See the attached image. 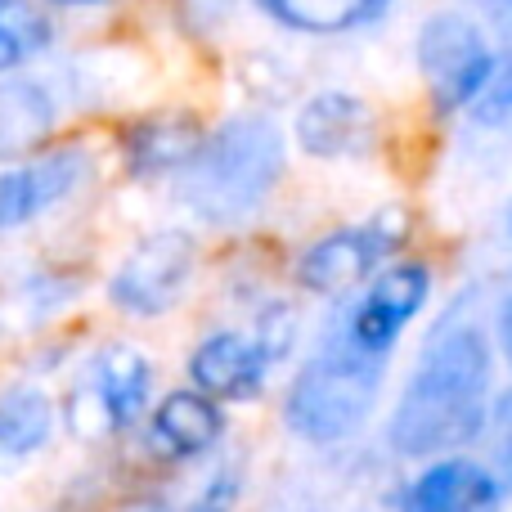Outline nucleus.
Instances as JSON below:
<instances>
[{
    "mask_svg": "<svg viewBox=\"0 0 512 512\" xmlns=\"http://www.w3.org/2000/svg\"><path fill=\"white\" fill-rule=\"evenodd\" d=\"M495 346L468 301H454L418 346L414 373L387 423V441L405 459H441L486 432Z\"/></svg>",
    "mask_w": 512,
    "mask_h": 512,
    "instance_id": "f257e3e1",
    "label": "nucleus"
},
{
    "mask_svg": "<svg viewBox=\"0 0 512 512\" xmlns=\"http://www.w3.org/2000/svg\"><path fill=\"white\" fill-rule=\"evenodd\" d=\"M283 176V131L261 113L230 117L207 135L176 180L180 203L212 225H234L270 198Z\"/></svg>",
    "mask_w": 512,
    "mask_h": 512,
    "instance_id": "f03ea898",
    "label": "nucleus"
},
{
    "mask_svg": "<svg viewBox=\"0 0 512 512\" xmlns=\"http://www.w3.org/2000/svg\"><path fill=\"white\" fill-rule=\"evenodd\" d=\"M382 369H387V360H373V355L355 351L337 328H328L319 351L310 355L306 369L292 382L283 418L310 445L346 441V436H355L369 423L382 391Z\"/></svg>",
    "mask_w": 512,
    "mask_h": 512,
    "instance_id": "7ed1b4c3",
    "label": "nucleus"
},
{
    "mask_svg": "<svg viewBox=\"0 0 512 512\" xmlns=\"http://www.w3.org/2000/svg\"><path fill=\"white\" fill-rule=\"evenodd\" d=\"M418 72L441 113H459L486 99L495 77V45L477 18L441 9L418 27Z\"/></svg>",
    "mask_w": 512,
    "mask_h": 512,
    "instance_id": "20e7f679",
    "label": "nucleus"
},
{
    "mask_svg": "<svg viewBox=\"0 0 512 512\" xmlns=\"http://www.w3.org/2000/svg\"><path fill=\"white\" fill-rule=\"evenodd\" d=\"M432 297V270L423 261H400L391 270H382L369 288L360 292V301L342 310V319H333V328L355 346V351L387 360L391 346L400 342L414 315Z\"/></svg>",
    "mask_w": 512,
    "mask_h": 512,
    "instance_id": "39448f33",
    "label": "nucleus"
},
{
    "mask_svg": "<svg viewBox=\"0 0 512 512\" xmlns=\"http://www.w3.org/2000/svg\"><path fill=\"white\" fill-rule=\"evenodd\" d=\"M149 405V364L131 346H108L90 378L68 396V423L77 436L122 432Z\"/></svg>",
    "mask_w": 512,
    "mask_h": 512,
    "instance_id": "423d86ee",
    "label": "nucleus"
},
{
    "mask_svg": "<svg viewBox=\"0 0 512 512\" xmlns=\"http://www.w3.org/2000/svg\"><path fill=\"white\" fill-rule=\"evenodd\" d=\"M400 234H405V225H400L396 212H382L378 221L337 230V234H328V239L310 243L306 256L297 261V279L306 283L310 292H346L396 248Z\"/></svg>",
    "mask_w": 512,
    "mask_h": 512,
    "instance_id": "0eeeda50",
    "label": "nucleus"
},
{
    "mask_svg": "<svg viewBox=\"0 0 512 512\" xmlns=\"http://www.w3.org/2000/svg\"><path fill=\"white\" fill-rule=\"evenodd\" d=\"M194 270V243L185 234H153L113 274V301L131 315H162Z\"/></svg>",
    "mask_w": 512,
    "mask_h": 512,
    "instance_id": "6e6552de",
    "label": "nucleus"
},
{
    "mask_svg": "<svg viewBox=\"0 0 512 512\" xmlns=\"http://www.w3.org/2000/svg\"><path fill=\"white\" fill-rule=\"evenodd\" d=\"M297 140L310 158H360L373 144V108L360 95L324 90L297 113Z\"/></svg>",
    "mask_w": 512,
    "mask_h": 512,
    "instance_id": "1a4fd4ad",
    "label": "nucleus"
},
{
    "mask_svg": "<svg viewBox=\"0 0 512 512\" xmlns=\"http://www.w3.org/2000/svg\"><path fill=\"white\" fill-rule=\"evenodd\" d=\"M499 504H504V486L486 463L436 459L405 490L400 512H499Z\"/></svg>",
    "mask_w": 512,
    "mask_h": 512,
    "instance_id": "9d476101",
    "label": "nucleus"
},
{
    "mask_svg": "<svg viewBox=\"0 0 512 512\" xmlns=\"http://www.w3.org/2000/svg\"><path fill=\"white\" fill-rule=\"evenodd\" d=\"M86 176V153L63 149L50 158H36L18 171L0 176V230L27 225L32 216H41L45 207H54L59 198H68Z\"/></svg>",
    "mask_w": 512,
    "mask_h": 512,
    "instance_id": "9b49d317",
    "label": "nucleus"
},
{
    "mask_svg": "<svg viewBox=\"0 0 512 512\" xmlns=\"http://www.w3.org/2000/svg\"><path fill=\"white\" fill-rule=\"evenodd\" d=\"M270 355L256 342V333H216L207 337L194 351V382L207 391V400H252L265 387V373H270Z\"/></svg>",
    "mask_w": 512,
    "mask_h": 512,
    "instance_id": "f8f14e48",
    "label": "nucleus"
},
{
    "mask_svg": "<svg viewBox=\"0 0 512 512\" xmlns=\"http://www.w3.org/2000/svg\"><path fill=\"white\" fill-rule=\"evenodd\" d=\"M153 450L167 459H194L221 441V409L198 391H176L153 414Z\"/></svg>",
    "mask_w": 512,
    "mask_h": 512,
    "instance_id": "ddd939ff",
    "label": "nucleus"
},
{
    "mask_svg": "<svg viewBox=\"0 0 512 512\" xmlns=\"http://www.w3.org/2000/svg\"><path fill=\"white\" fill-rule=\"evenodd\" d=\"M261 9L274 23L306 36H342L355 27L378 23L391 9V0H261Z\"/></svg>",
    "mask_w": 512,
    "mask_h": 512,
    "instance_id": "4468645a",
    "label": "nucleus"
},
{
    "mask_svg": "<svg viewBox=\"0 0 512 512\" xmlns=\"http://www.w3.org/2000/svg\"><path fill=\"white\" fill-rule=\"evenodd\" d=\"M198 149H203V135L189 117H149L126 135L135 171H185Z\"/></svg>",
    "mask_w": 512,
    "mask_h": 512,
    "instance_id": "2eb2a0df",
    "label": "nucleus"
},
{
    "mask_svg": "<svg viewBox=\"0 0 512 512\" xmlns=\"http://www.w3.org/2000/svg\"><path fill=\"white\" fill-rule=\"evenodd\" d=\"M54 427L50 400L36 387H18L9 396H0V468H18L23 459H32Z\"/></svg>",
    "mask_w": 512,
    "mask_h": 512,
    "instance_id": "dca6fc26",
    "label": "nucleus"
},
{
    "mask_svg": "<svg viewBox=\"0 0 512 512\" xmlns=\"http://www.w3.org/2000/svg\"><path fill=\"white\" fill-rule=\"evenodd\" d=\"M54 126V99L41 81H0V158L23 153Z\"/></svg>",
    "mask_w": 512,
    "mask_h": 512,
    "instance_id": "f3484780",
    "label": "nucleus"
},
{
    "mask_svg": "<svg viewBox=\"0 0 512 512\" xmlns=\"http://www.w3.org/2000/svg\"><path fill=\"white\" fill-rule=\"evenodd\" d=\"M50 45V18L32 0H0V72L27 63Z\"/></svg>",
    "mask_w": 512,
    "mask_h": 512,
    "instance_id": "a211bd4d",
    "label": "nucleus"
},
{
    "mask_svg": "<svg viewBox=\"0 0 512 512\" xmlns=\"http://www.w3.org/2000/svg\"><path fill=\"white\" fill-rule=\"evenodd\" d=\"M486 18L490 45H495V77L477 108L486 122H504L512 117V0H486Z\"/></svg>",
    "mask_w": 512,
    "mask_h": 512,
    "instance_id": "6ab92c4d",
    "label": "nucleus"
},
{
    "mask_svg": "<svg viewBox=\"0 0 512 512\" xmlns=\"http://www.w3.org/2000/svg\"><path fill=\"white\" fill-rule=\"evenodd\" d=\"M486 445H490V472L499 477V486L512 490V387L490 405Z\"/></svg>",
    "mask_w": 512,
    "mask_h": 512,
    "instance_id": "aec40b11",
    "label": "nucleus"
},
{
    "mask_svg": "<svg viewBox=\"0 0 512 512\" xmlns=\"http://www.w3.org/2000/svg\"><path fill=\"white\" fill-rule=\"evenodd\" d=\"M234 504H239V468L225 463V468H216L212 477L198 486L194 504H189L185 512H230Z\"/></svg>",
    "mask_w": 512,
    "mask_h": 512,
    "instance_id": "412c9836",
    "label": "nucleus"
},
{
    "mask_svg": "<svg viewBox=\"0 0 512 512\" xmlns=\"http://www.w3.org/2000/svg\"><path fill=\"white\" fill-rule=\"evenodd\" d=\"M292 328H297V319H292L288 306H270L261 315V324H256V342L265 346V355H270V360H283V355H288Z\"/></svg>",
    "mask_w": 512,
    "mask_h": 512,
    "instance_id": "4be33fe9",
    "label": "nucleus"
},
{
    "mask_svg": "<svg viewBox=\"0 0 512 512\" xmlns=\"http://www.w3.org/2000/svg\"><path fill=\"white\" fill-rule=\"evenodd\" d=\"M495 342L512 369V279L504 283V292H499V301H495Z\"/></svg>",
    "mask_w": 512,
    "mask_h": 512,
    "instance_id": "5701e85b",
    "label": "nucleus"
},
{
    "mask_svg": "<svg viewBox=\"0 0 512 512\" xmlns=\"http://www.w3.org/2000/svg\"><path fill=\"white\" fill-rule=\"evenodd\" d=\"M131 512H180V508H171V504H135Z\"/></svg>",
    "mask_w": 512,
    "mask_h": 512,
    "instance_id": "b1692460",
    "label": "nucleus"
},
{
    "mask_svg": "<svg viewBox=\"0 0 512 512\" xmlns=\"http://www.w3.org/2000/svg\"><path fill=\"white\" fill-rule=\"evenodd\" d=\"M504 225H508V239H512V198H508V216H504Z\"/></svg>",
    "mask_w": 512,
    "mask_h": 512,
    "instance_id": "393cba45",
    "label": "nucleus"
},
{
    "mask_svg": "<svg viewBox=\"0 0 512 512\" xmlns=\"http://www.w3.org/2000/svg\"><path fill=\"white\" fill-rule=\"evenodd\" d=\"M63 5H99V0H63Z\"/></svg>",
    "mask_w": 512,
    "mask_h": 512,
    "instance_id": "a878e982",
    "label": "nucleus"
}]
</instances>
